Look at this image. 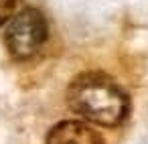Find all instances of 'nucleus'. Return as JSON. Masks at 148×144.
Segmentation results:
<instances>
[{
	"label": "nucleus",
	"instance_id": "obj_1",
	"mask_svg": "<svg viewBox=\"0 0 148 144\" xmlns=\"http://www.w3.org/2000/svg\"><path fill=\"white\" fill-rule=\"evenodd\" d=\"M69 108L87 122L116 128L128 116L126 91L103 73H81L67 87Z\"/></svg>",
	"mask_w": 148,
	"mask_h": 144
},
{
	"label": "nucleus",
	"instance_id": "obj_2",
	"mask_svg": "<svg viewBox=\"0 0 148 144\" xmlns=\"http://www.w3.org/2000/svg\"><path fill=\"white\" fill-rule=\"evenodd\" d=\"M47 35L49 29L43 12L37 8H23L8 23L4 31V43L16 61H27L41 51Z\"/></svg>",
	"mask_w": 148,
	"mask_h": 144
},
{
	"label": "nucleus",
	"instance_id": "obj_3",
	"mask_svg": "<svg viewBox=\"0 0 148 144\" xmlns=\"http://www.w3.org/2000/svg\"><path fill=\"white\" fill-rule=\"evenodd\" d=\"M45 144H103V140L87 124L77 120H63L49 130Z\"/></svg>",
	"mask_w": 148,
	"mask_h": 144
},
{
	"label": "nucleus",
	"instance_id": "obj_4",
	"mask_svg": "<svg viewBox=\"0 0 148 144\" xmlns=\"http://www.w3.org/2000/svg\"><path fill=\"white\" fill-rule=\"evenodd\" d=\"M14 6H16V0H0V25H4L12 16Z\"/></svg>",
	"mask_w": 148,
	"mask_h": 144
}]
</instances>
